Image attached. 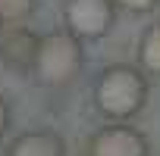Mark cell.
Segmentation results:
<instances>
[{
	"label": "cell",
	"instance_id": "9c48e42d",
	"mask_svg": "<svg viewBox=\"0 0 160 156\" xmlns=\"http://www.w3.org/2000/svg\"><path fill=\"white\" fill-rule=\"evenodd\" d=\"M160 0H116V7L126 13H151Z\"/></svg>",
	"mask_w": 160,
	"mask_h": 156
},
{
	"label": "cell",
	"instance_id": "7a4b0ae2",
	"mask_svg": "<svg viewBox=\"0 0 160 156\" xmlns=\"http://www.w3.org/2000/svg\"><path fill=\"white\" fill-rule=\"evenodd\" d=\"M82 62H85L82 41H78L72 31H50V34L38 38L32 72H35V78L41 85L60 88V85L72 81V78L78 75Z\"/></svg>",
	"mask_w": 160,
	"mask_h": 156
},
{
	"label": "cell",
	"instance_id": "277c9868",
	"mask_svg": "<svg viewBox=\"0 0 160 156\" xmlns=\"http://www.w3.org/2000/svg\"><path fill=\"white\" fill-rule=\"evenodd\" d=\"M88 156H151V144L138 128L126 122H113L91 137Z\"/></svg>",
	"mask_w": 160,
	"mask_h": 156
},
{
	"label": "cell",
	"instance_id": "ba28073f",
	"mask_svg": "<svg viewBox=\"0 0 160 156\" xmlns=\"http://www.w3.org/2000/svg\"><path fill=\"white\" fill-rule=\"evenodd\" d=\"M35 10V0H0V25H19Z\"/></svg>",
	"mask_w": 160,
	"mask_h": 156
},
{
	"label": "cell",
	"instance_id": "3957f363",
	"mask_svg": "<svg viewBox=\"0 0 160 156\" xmlns=\"http://www.w3.org/2000/svg\"><path fill=\"white\" fill-rule=\"evenodd\" d=\"M116 10V0H66V31H72L78 41H101L110 34Z\"/></svg>",
	"mask_w": 160,
	"mask_h": 156
},
{
	"label": "cell",
	"instance_id": "8992f818",
	"mask_svg": "<svg viewBox=\"0 0 160 156\" xmlns=\"http://www.w3.org/2000/svg\"><path fill=\"white\" fill-rule=\"evenodd\" d=\"M35 47H38V38L32 34V31H13V34H7V41H3V59L10 62V66H28L32 69V62H35Z\"/></svg>",
	"mask_w": 160,
	"mask_h": 156
},
{
	"label": "cell",
	"instance_id": "30bf717a",
	"mask_svg": "<svg viewBox=\"0 0 160 156\" xmlns=\"http://www.w3.org/2000/svg\"><path fill=\"white\" fill-rule=\"evenodd\" d=\"M7 125H10V106H7L3 94H0V134L7 131Z\"/></svg>",
	"mask_w": 160,
	"mask_h": 156
},
{
	"label": "cell",
	"instance_id": "6da1fadb",
	"mask_svg": "<svg viewBox=\"0 0 160 156\" xmlns=\"http://www.w3.org/2000/svg\"><path fill=\"white\" fill-rule=\"evenodd\" d=\"M148 97H151V85L138 66H126V62L107 66L94 81V103L113 122L135 119L144 109Z\"/></svg>",
	"mask_w": 160,
	"mask_h": 156
},
{
	"label": "cell",
	"instance_id": "5b68a950",
	"mask_svg": "<svg viewBox=\"0 0 160 156\" xmlns=\"http://www.w3.org/2000/svg\"><path fill=\"white\" fill-rule=\"evenodd\" d=\"M10 156H66V144L57 131H28L10 144Z\"/></svg>",
	"mask_w": 160,
	"mask_h": 156
},
{
	"label": "cell",
	"instance_id": "52a82bcc",
	"mask_svg": "<svg viewBox=\"0 0 160 156\" xmlns=\"http://www.w3.org/2000/svg\"><path fill=\"white\" fill-rule=\"evenodd\" d=\"M138 69L144 75L160 78V22L148 25L138 41Z\"/></svg>",
	"mask_w": 160,
	"mask_h": 156
}]
</instances>
